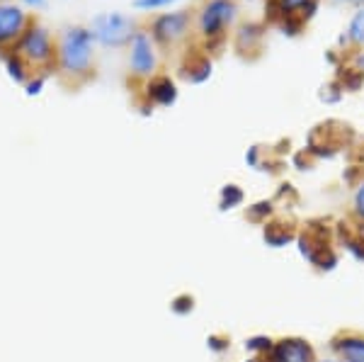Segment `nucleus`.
<instances>
[{
  "mask_svg": "<svg viewBox=\"0 0 364 362\" xmlns=\"http://www.w3.org/2000/svg\"><path fill=\"white\" fill-rule=\"evenodd\" d=\"M192 22H195L192 10H170V13H158L146 29L151 32L158 49H168V46L173 49V46L187 42Z\"/></svg>",
  "mask_w": 364,
  "mask_h": 362,
  "instance_id": "obj_4",
  "label": "nucleus"
},
{
  "mask_svg": "<svg viewBox=\"0 0 364 362\" xmlns=\"http://www.w3.org/2000/svg\"><path fill=\"white\" fill-rule=\"evenodd\" d=\"M90 32L95 42L105 49H119L129 46L134 32H136V22L124 13H102L90 22Z\"/></svg>",
  "mask_w": 364,
  "mask_h": 362,
  "instance_id": "obj_5",
  "label": "nucleus"
},
{
  "mask_svg": "<svg viewBox=\"0 0 364 362\" xmlns=\"http://www.w3.org/2000/svg\"><path fill=\"white\" fill-rule=\"evenodd\" d=\"M44 83H46V75L44 73H34L32 78H29L27 83H25V92H27L29 97L39 95V92H42V87H44Z\"/></svg>",
  "mask_w": 364,
  "mask_h": 362,
  "instance_id": "obj_21",
  "label": "nucleus"
},
{
  "mask_svg": "<svg viewBox=\"0 0 364 362\" xmlns=\"http://www.w3.org/2000/svg\"><path fill=\"white\" fill-rule=\"evenodd\" d=\"M343 95H345V90H343V87H340L338 80H333V83H328V87H323L321 100H326V102H338Z\"/></svg>",
  "mask_w": 364,
  "mask_h": 362,
  "instance_id": "obj_20",
  "label": "nucleus"
},
{
  "mask_svg": "<svg viewBox=\"0 0 364 362\" xmlns=\"http://www.w3.org/2000/svg\"><path fill=\"white\" fill-rule=\"evenodd\" d=\"M238 0H204L195 15L197 34L202 39V49L214 54L226 44L228 29L238 20Z\"/></svg>",
  "mask_w": 364,
  "mask_h": 362,
  "instance_id": "obj_2",
  "label": "nucleus"
},
{
  "mask_svg": "<svg viewBox=\"0 0 364 362\" xmlns=\"http://www.w3.org/2000/svg\"><path fill=\"white\" fill-rule=\"evenodd\" d=\"M336 3H348V5H357V8H362L364 0H336Z\"/></svg>",
  "mask_w": 364,
  "mask_h": 362,
  "instance_id": "obj_26",
  "label": "nucleus"
},
{
  "mask_svg": "<svg viewBox=\"0 0 364 362\" xmlns=\"http://www.w3.org/2000/svg\"><path fill=\"white\" fill-rule=\"evenodd\" d=\"M0 3H8V0H0Z\"/></svg>",
  "mask_w": 364,
  "mask_h": 362,
  "instance_id": "obj_28",
  "label": "nucleus"
},
{
  "mask_svg": "<svg viewBox=\"0 0 364 362\" xmlns=\"http://www.w3.org/2000/svg\"><path fill=\"white\" fill-rule=\"evenodd\" d=\"M272 212V202H257L255 207H250V219H260L262 214Z\"/></svg>",
  "mask_w": 364,
  "mask_h": 362,
  "instance_id": "obj_22",
  "label": "nucleus"
},
{
  "mask_svg": "<svg viewBox=\"0 0 364 362\" xmlns=\"http://www.w3.org/2000/svg\"><path fill=\"white\" fill-rule=\"evenodd\" d=\"M291 238H294V233H291L289 229H284L282 224H269L265 229V241L269 243V246H274V248L287 246Z\"/></svg>",
  "mask_w": 364,
  "mask_h": 362,
  "instance_id": "obj_17",
  "label": "nucleus"
},
{
  "mask_svg": "<svg viewBox=\"0 0 364 362\" xmlns=\"http://www.w3.org/2000/svg\"><path fill=\"white\" fill-rule=\"evenodd\" d=\"M321 362H340V360H321Z\"/></svg>",
  "mask_w": 364,
  "mask_h": 362,
  "instance_id": "obj_27",
  "label": "nucleus"
},
{
  "mask_svg": "<svg viewBox=\"0 0 364 362\" xmlns=\"http://www.w3.org/2000/svg\"><path fill=\"white\" fill-rule=\"evenodd\" d=\"M309 0H267L265 3V17L269 22H277L282 17H299Z\"/></svg>",
  "mask_w": 364,
  "mask_h": 362,
  "instance_id": "obj_15",
  "label": "nucleus"
},
{
  "mask_svg": "<svg viewBox=\"0 0 364 362\" xmlns=\"http://www.w3.org/2000/svg\"><path fill=\"white\" fill-rule=\"evenodd\" d=\"M240 202H243V190H240L238 185H226V188L221 190V209H233V207H238Z\"/></svg>",
  "mask_w": 364,
  "mask_h": 362,
  "instance_id": "obj_18",
  "label": "nucleus"
},
{
  "mask_svg": "<svg viewBox=\"0 0 364 362\" xmlns=\"http://www.w3.org/2000/svg\"><path fill=\"white\" fill-rule=\"evenodd\" d=\"M269 362H314V353L301 338H284L269 348Z\"/></svg>",
  "mask_w": 364,
  "mask_h": 362,
  "instance_id": "obj_11",
  "label": "nucleus"
},
{
  "mask_svg": "<svg viewBox=\"0 0 364 362\" xmlns=\"http://www.w3.org/2000/svg\"><path fill=\"white\" fill-rule=\"evenodd\" d=\"M13 49L34 68V73L49 75L56 68V37L37 17H32V22L27 25L20 42Z\"/></svg>",
  "mask_w": 364,
  "mask_h": 362,
  "instance_id": "obj_3",
  "label": "nucleus"
},
{
  "mask_svg": "<svg viewBox=\"0 0 364 362\" xmlns=\"http://www.w3.org/2000/svg\"><path fill=\"white\" fill-rule=\"evenodd\" d=\"M44 3H46V0H20L22 8H29V10H39V8H44Z\"/></svg>",
  "mask_w": 364,
  "mask_h": 362,
  "instance_id": "obj_25",
  "label": "nucleus"
},
{
  "mask_svg": "<svg viewBox=\"0 0 364 362\" xmlns=\"http://www.w3.org/2000/svg\"><path fill=\"white\" fill-rule=\"evenodd\" d=\"M265 34H267V27L262 25V22H243V25H238L236 32H233V49H236L240 56H248L250 51H260Z\"/></svg>",
  "mask_w": 364,
  "mask_h": 362,
  "instance_id": "obj_12",
  "label": "nucleus"
},
{
  "mask_svg": "<svg viewBox=\"0 0 364 362\" xmlns=\"http://www.w3.org/2000/svg\"><path fill=\"white\" fill-rule=\"evenodd\" d=\"M352 68L364 73V49H357L355 54H352Z\"/></svg>",
  "mask_w": 364,
  "mask_h": 362,
  "instance_id": "obj_24",
  "label": "nucleus"
},
{
  "mask_svg": "<svg viewBox=\"0 0 364 362\" xmlns=\"http://www.w3.org/2000/svg\"><path fill=\"white\" fill-rule=\"evenodd\" d=\"M180 3V0H132V5L141 13H156V10H166L170 5Z\"/></svg>",
  "mask_w": 364,
  "mask_h": 362,
  "instance_id": "obj_19",
  "label": "nucleus"
},
{
  "mask_svg": "<svg viewBox=\"0 0 364 362\" xmlns=\"http://www.w3.org/2000/svg\"><path fill=\"white\" fill-rule=\"evenodd\" d=\"M338 355L343 362H364V338L360 336H345L336 343Z\"/></svg>",
  "mask_w": 364,
  "mask_h": 362,
  "instance_id": "obj_16",
  "label": "nucleus"
},
{
  "mask_svg": "<svg viewBox=\"0 0 364 362\" xmlns=\"http://www.w3.org/2000/svg\"><path fill=\"white\" fill-rule=\"evenodd\" d=\"M214 73V61L204 49H187L185 58L180 63V75L187 83H207Z\"/></svg>",
  "mask_w": 364,
  "mask_h": 362,
  "instance_id": "obj_9",
  "label": "nucleus"
},
{
  "mask_svg": "<svg viewBox=\"0 0 364 362\" xmlns=\"http://www.w3.org/2000/svg\"><path fill=\"white\" fill-rule=\"evenodd\" d=\"M355 212L364 219V183H360V188L355 192Z\"/></svg>",
  "mask_w": 364,
  "mask_h": 362,
  "instance_id": "obj_23",
  "label": "nucleus"
},
{
  "mask_svg": "<svg viewBox=\"0 0 364 362\" xmlns=\"http://www.w3.org/2000/svg\"><path fill=\"white\" fill-rule=\"evenodd\" d=\"M95 37L90 27L68 25L56 37V68L70 80L87 78L95 71Z\"/></svg>",
  "mask_w": 364,
  "mask_h": 362,
  "instance_id": "obj_1",
  "label": "nucleus"
},
{
  "mask_svg": "<svg viewBox=\"0 0 364 362\" xmlns=\"http://www.w3.org/2000/svg\"><path fill=\"white\" fill-rule=\"evenodd\" d=\"M299 248H301L304 258H309L314 265L318 267H333L338 262V258L333 255L331 246L326 241V231L323 229H309L306 233L299 236Z\"/></svg>",
  "mask_w": 364,
  "mask_h": 362,
  "instance_id": "obj_8",
  "label": "nucleus"
},
{
  "mask_svg": "<svg viewBox=\"0 0 364 362\" xmlns=\"http://www.w3.org/2000/svg\"><path fill=\"white\" fill-rule=\"evenodd\" d=\"M129 71L134 78L149 80L158 71V44L154 42L146 27H136L132 42H129Z\"/></svg>",
  "mask_w": 364,
  "mask_h": 362,
  "instance_id": "obj_6",
  "label": "nucleus"
},
{
  "mask_svg": "<svg viewBox=\"0 0 364 362\" xmlns=\"http://www.w3.org/2000/svg\"><path fill=\"white\" fill-rule=\"evenodd\" d=\"M144 95L151 105H161V107H170L178 102V85L175 80L166 73H156L146 80Z\"/></svg>",
  "mask_w": 364,
  "mask_h": 362,
  "instance_id": "obj_10",
  "label": "nucleus"
},
{
  "mask_svg": "<svg viewBox=\"0 0 364 362\" xmlns=\"http://www.w3.org/2000/svg\"><path fill=\"white\" fill-rule=\"evenodd\" d=\"M29 22H32V15L20 3H15V0L0 3V51L13 49L20 42Z\"/></svg>",
  "mask_w": 364,
  "mask_h": 362,
  "instance_id": "obj_7",
  "label": "nucleus"
},
{
  "mask_svg": "<svg viewBox=\"0 0 364 362\" xmlns=\"http://www.w3.org/2000/svg\"><path fill=\"white\" fill-rule=\"evenodd\" d=\"M0 56H3V63H5V71H8L10 78L15 80V83H22L25 85L29 78H32V66L17 54L15 49H8V51H0Z\"/></svg>",
  "mask_w": 364,
  "mask_h": 362,
  "instance_id": "obj_14",
  "label": "nucleus"
},
{
  "mask_svg": "<svg viewBox=\"0 0 364 362\" xmlns=\"http://www.w3.org/2000/svg\"><path fill=\"white\" fill-rule=\"evenodd\" d=\"M338 42L343 46H352V49H364V5L352 13L348 27Z\"/></svg>",
  "mask_w": 364,
  "mask_h": 362,
  "instance_id": "obj_13",
  "label": "nucleus"
}]
</instances>
